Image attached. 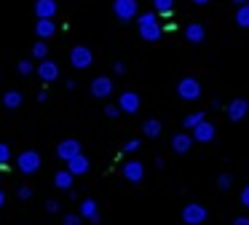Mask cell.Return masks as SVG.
Listing matches in <instances>:
<instances>
[{
    "instance_id": "obj_1",
    "label": "cell",
    "mask_w": 249,
    "mask_h": 225,
    "mask_svg": "<svg viewBox=\"0 0 249 225\" xmlns=\"http://www.w3.org/2000/svg\"><path fill=\"white\" fill-rule=\"evenodd\" d=\"M40 166H43V158L38 150H22L17 155V169L22 174H35V171H40Z\"/></svg>"
},
{
    "instance_id": "obj_2",
    "label": "cell",
    "mask_w": 249,
    "mask_h": 225,
    "mask_svg": "<svg viewBox=\"0 0 249 225\" xmlns=\"http://www.w3.org/2000/svg\"><path fill=\"white\" fill-rule=\"evenodd\" d=\"M140 38L142 40H158L161 38V24H158V19H156V11L153 14H140Z\"/></svg>"
},
{
    "instance_id": "obj_3",
    "label": "cell",
    "mask_w": 249,
    "mask_h": 225,
    "mask_svg": "<svg viewBox=\"0 0 249 225\" xmlns=\"http://www.w3.org/2000/svg\"><path fill=\"white\" fill-rule=\"evenodd\" d=\"M91 62H94V54H91V48H86V46H75L70 51V64L75 70H86V67H91Z\"/></svg>"
},
{
    "instance_id": "obj_4",
    "label": "cell",
    "mask_w": 249,
    "mask_h": 225,
    "mask_svg": "<svg viewBox=\"0 0 249 225\" xmlns=\"http://www.w3.org/2000/svg\"><path fill=\"white\" fill-rule=\"evenodd\" d=\"M137 0H115L113 3V11H115V16H118L121 21H129V19H134L137 16Z\"/></svg>"
},
{
    "instance_id": "obj_5",
    "label": "cell",
    "mask_w": 249,
    "mask_h": 225,
    "mask_svg": "<svg viewBox=\"0 0 249 225\" xmlns=\"http://www.w3.org/2000/svg\"><path fill=\"white\" fill-rule=\"evenodd\" d=\"M182 220L188 225H201L206 220V209L201 206V204H188V206L182 209Z\"/></svg>"
},
{
    "instance_id": "obj_6",
    "label": "cell",
    "mask_w": 249,
    "mask_h": 225,
    "mask_svg": "<svg viewBox=\"0 0 249 225\" xmlns=\"http://www.w3.org/2000/svg\"><path fill=\"white\" fill-rule=\"evenodd\" d=\"M78 153H81V142H78V139H62V142L56 145V158H62L65 164Z\"/></svg>"
},
{
    "instance_id": "obj_7",
    "label": "cell",
    "mask_w": 249,
    "mask_h": 225,
    "mask_svg": "<svg viewBox=\"0 0 249 225\" xmlns=\"http://www.w3.org/2000/svg\"><path fill=\"white\" fill-rule=\"evenodd\" d=\"M35 73L40 75V80H43V83H54V80L59 78V64L51 62V59H43V62L38 64V70H35Z\"/></svg>"
},
{
    "instance_id": "obj_8",
    "label": "cell",
    "mask_w": 249,
    "mask_h": 225,
    "mask_svg": "<svg viewBox=\"0 0 249 225\" xmlns=\"http://www.w3.org/2000/svg\"><path fill=\"white\" fill-rule=\"evenodd\" d=\"M91 94L97 96V99L110 96V94H113V80H110L107 75H97V78L91 80Z\"/></svg>"
},
{
    "instance_id": "obj_9",
    "label": "cell",
    "mask_w": 249,
    "mask_h": 225,
    "mask_svg": "<svg viewBox=\"0 0 249 225\" xmlns=\"http://www.w3.org/2000/svg\"><path fill=\"white\" fill-rule=\"evenodd\" d=\"M177 94L182 96V99H198V96H201V86H198V80H193V78H182V80H179V86H177Z\"/></svg>"
},
{
    "instance_id": "obj_10",
    "label": "cell",
    "mask_w": 249,
    "mask_h": 225,
    "mask_svg": "<svg viewBox=\"0 0 249 225\" xmlns=\"http://www.w3.org/2000/svg\"><path fill=\"white\" fill-rule=\"evenodd\" d=\"M118 107H121V112H137L140 110V94H134V91H124L121 94V99H118Z\"/></svg>"
},
{
    "instance_id": "obj_11",
    "label": "cell",
    "mask_w": 249,
    "mask_h": 225,
    "mask_svg": "<svg viewBox=\"0 0 249 225\" xmlns=\"http://www.w3.org/2000/svg\"><path fill=\"white\" fill-rule=\"evenodd\" d=\"M56 0H35V16L38 19H54L56 16Z\"/></svg>"
},
{
    "instance_id": "obj_12",
    "label": "cell",
    "mask_w": 249,
    "mask_h": 225,
    "mask_svg": "<svg viewBox=\"0 0 249 225\" xmlns=\"http://www.w3.org/2000/svg\"><path fill=\"white\" fill-rule=\"evenodd\" d=\"M124 177L129 182H140L142 177H145V166H142L140 161H126L124 164Z\"/></svg>"
},
{
    "instance_id": "obj_13",
    "label": "cell",
    "mask_w": 249,
    "mask_h": 225,
    "mask_svg": "<svg viewBox=\"0 0 249 225\" xmlns=\"http://www.w3.org/2000/svg\"><path fill=\"white\" fill-rule=\"evenodd\" d=\"M81 217L89 220V223H99V206L94 198H83L81 201Z\"/></svg>"
},
{
    "instance_id": "obj_14",
    "label": "cell",
    "mask_w": 249,
    "mask_h": 225,
    "mask_svg": "<svg viewBox=\"0 0 249 225\" xmlns=\"http://www.w3.org/2000/svg\"><path fill=\"white\" fill-rule=\"evenodd\" d=\"M89 166H91V164H89V158H86V155H83V153L72 155V158L67 161V169H70V171H72V174H75V177L86 174V171H89Z\"/></svg>"
},
{
    "instance_id": "obj_15",
    "label": "cell",
    "mask_w": 249,
    "mask_h": 225,
    "mask_svg": "<svg viewBox=\"0 0 249 225\" xmlns=\"http://www.w3.org/2000/svg\"><path fill=\"white\" fill-rule=\"evenodd\" d=\"M35 35H38L40 40H49V38H54V35H56L54 19H38V24H35Z\"/></svg>"
},
{
    "instance_id": "obj_16",
    "label": "cell",
    "mask_w": 249,
    "mask_h": 225,
    "mask_svg": "<svg viewBox=\"0 0 249 225\" xmlns=\"http://www.w3.org/2000/svg\"><path fill=\"white\" fill-rule=\"evenodd\" d=\"M22 105H24V94H22V91L11 89V91L3 94V107H6V110H17V107H22Z\"/></svg>"
},
{
    "instance_id": "obj_17",
    "label": "cell",
    "mask_w": 249,
    "mask_h": 225,
    "mask_svg": "<svg viewBox=\"0 0 249 225\" xmlns=\"http://www.w3.org/2000/svg\"><path fill=\"white\" fill-rule=\"evenodd\" d=\"M247 110H249L247 99H233L231 105H228V118H231V121H241V118L247 115Z\"/></svg>"
},
{
    "instance_id": "obj_18",
    "label": "cell",
    "mask_w": 249,
    "mask_h": 225,
    "mask_svg": "<svg viewBox=\"0 0 249 225\" xmlns=\"http://www.w3.org/2000/svg\"><path fill=\"white\" fill-rule=\"evenodd\" d=\"M193 137L198 139V142H212V139H214V126L206 123V121H201L198 126L193 129Z\"/></svg>"
},
{
    "instance_id": "obj_19",
    "label": "cell",
    "mask_w": 249,
    "mask_h": 225,
    "mask_svg": "<svg viewBox=\"0 0 249 225\" xmlns=\"http://www.w3.org/2000/svg\"><path fill=\"white\" fill-rule=\"evenodd\" d=\"M72 180H75V174H72L70 169H62V171H56V174H54V185L59 188V190H70Z\"/></svg>"
},
{
    "instance_id": "obj_20",
    "label": "cell",
    "mask_w": 249,
    "mask_h": 225,
    "mask_svg": "<svg viewBox=\"0 0 249 225\" xmlns=\"http://www.w3.org/2000/svg\"><path fill=\"white\" fill-rule=\"evenodd\" d=\"M190 145H193V137H188V134H177V137L172 139V150H174V153H188Z\"/></svg>"
},
{
    "instance_id": "obj_21",
    "label": "cell",
    "mask_w": 249,
    "mask_h": 225,
    "mask_svg": "<svg viewBox=\"0 0 249 225\" xmlns=\"http://www.w3.org/2000/svg\"><path fill=\"white\" fill-rule=\"evenodd\" d=\"M142 131H145V137H161V121H156V118H150V121H145V126H142Z\"/></svg>"
},
{
    "instance_id": "obj_22",
    "label": "cell",
    "mask_w": 249,
    "mask_h": 225,
    "mask_svg": "<svg viewBox=\"0 0 249 225\" xmlns=\"http://www.w3.org/2000/svg\"><path fill=\"white\" fill-rule=\"evenodd\" d=\"M185 35H188V40L201 43V40H204V27H201V24H190L188 30H185Z\"/></svg>"
},
{
    "instance_id": "obj_23",
    "label": "cell",
    "mask_w": 249,
    "mask_h": 225,
    "mask_svg": "<svg viewBox=\"0 0 249 225\" xmlns=\"http://www.w3.org/2000/svg\"><path fill=\"white\" fill-rule=\"evenodd\" d=\"M33 56L40 59V62H43V59H49V46H46V40H38L33 46Z\"/></svg>"
},
{
    "instance_id": "obj_24",
    "label": "cell",
    "mask_w": 249,
    "mask_h": 225,
    "mask_svg": "<svg viewBox=\"0 0 249 225\" xmlns=\"http://www.w3.org/2000/svg\"><path fill=\"white\" fill-rule=\"evenodd\" d=\"M153 5H156V14H172L174 0H153Z\"/></svg>"
},
{
    "instance_id": "obj_25",
    "label": "cell",
    "mask_w": 249,
    "mask_h": 225,
    "mask_svg": "<svg viewBox=\"0 0 249 225\" xmlns=\"http://www.w3.org/2000/svg\"><path fill=\"white\" fill-rule=\"evenodd\" d=\"M236 21H238V27H249V3H244L241 8H238Z\"/></svg>"
},
{
    "instance_id": "obj_26",
    "label": "cell",
    "mask_w": 249,
    "mask_h": 225,
    "mask_svg": "<svg viewBox=\"0 0 249 225\" xmlns=\"http://www.w3.org/2000/svg\"><path fill=\"white\" fill-rule=\"evenodd\" d=\"M201 121H204V112H193V115H188V118L182 121V126H185V129H196Z\"/></svg>"
},
{
    "instance_id": "obj_27",
    "label": "cell",
    "mask_w": 249,
    "mask_h": 225,
    "mask_svg": "<svg viewBox=\"0 0 249 225\" xmlns=\"http://www.w3.org/2000/svg\"><path fill=\"white\" fill-rule=\"evenodd\" d=\"M17 70H19V75H33V73H35L33 59H22V62L17 64Z\"/></svg>"
},
{
    "instance_id": "obj_28",
    "label": "cell",
    "mask_w": 249,
    "mask_h": 225,
    "mask_svg": "<svg viewBox=\"0 0 249 225\" xmlns=\"http://www.w3.org/2000/svg\"><path fill=\"white\" fill-rule=\"evenodd\" d=\"M8 158H11V148L6 142H0V166H6Z\"/></svg>"
},
{
    "instance_id": "obj_29",
    "label": "cell",
    "mask_w": 249,
    "mask_h": 225,
    "mask_svg": "<svg viewBox=\"0 0 249 225\" xmlns=\"http://www.w3.org/2000/svg\"><path fill=\"white\" fill-rule=\"evenodd\" d=\"M17 198H19V201H30V198H33V188H30V185H22V188L17 190Z\"/></svg>"
},
{
    "instance_id": "obj_30",
    "label": "cell",
    "mask_w": 249,
    "mask_h": 225,
    "mask_svg": "<svg viewBox=\"0 0 249 225\" xmlns=\"http://www.w3.org/2000/svg\"><path fill=\"white\" fill-rule=\"evenodd\" d=\"M231 185H233V177L231 174H220V177H217V188H220V190H228Z\"/></svg>"
},
{
    "instance_id": "obj_31",
    "label": "cell",
    "mask_w": 249,
    "mask_h": 225,
    "mask_svg": "<svg viewBox=\"0 0 249 225\" xmlns=\"http://www.w3.org/2000/svg\"><path fill=\"white\" fill-rule=\"evenodd\" d=\"M81 220H83V217H81V212H78V214H72V212H70V214H65L62 225H81Z\"/></svg>"
},
{
    "instance_id": "obj_32",
    "label": "cell",
    "mask_w": 249,
    "mask_h": 225,
    "mask_svg": "<svg viewBox=\"0 0 249 225\" xmlns=\"http://www.w3.org/2000/svg\"><path fill=\"white\" fill-rule=\"evenodd\" d=\"M59 201H56V198H49V201H46V212L49 214H59Z\"/></svg>"
},
{
    "instance_id": "obj_33",
    "label": "cell",
    "mask_w": 249,
    "mask_h": 225,
    "mask_svg": "<svg viewBox=\"0 0 249 225\" xmlns=\"http://www.w3.org/2000/svg\"><path fill=\"white\" fill-rule=\"evenodd\" d=\"M105 115H107V118H118L121 115V107L118 105H107V107H105Z\"/></svg>"
},
{
    "instance_id": "obj_34",
    "label": "cell",
    "mask_w": 249,
    "mask_h": 225,
    "mask_svg": "<svg viewBox=\"0 0 249 225\" xmlns=\"http://www.w3.org/2000/svg\"><path fill=\"white\" fill-rule=\"evenodd\" d=\"M137 148H140V139H131V142H126V153H134Z\"/></svg>"
},
{
    "instance_id": "obj_35",
    "label": "cell",
    "mask_w": 249,
    "mask_h": 225,
    "mask_svg": "<svg viewBox=\"0 0 249 225\" xmlns=\"http://www.w3.org/2000/svg\"><path fill=\"white\" fill-rule=\"evenodd\" d=\"M113 73L124 75V73H126V64H124V62H115V64H113Z\"/></svg>"
},
{
    "instance_id": "obj_36",
    "label": "cell",
    "mask_w": 249,
    "mask_h": 225,
    "mask_svg": "<svg viewBox=\"0 0 249 225\" xmlns=\"http://www.w3.org/2000/svg\"><path fill=\"white\" fill-rule=\"evenodd\" d=\"M241 204H244V206H249V185L241 190Z\"/></svg>"
},
{
    "instance_id": "obj_37",
    "label": "cell",
    "mask_w": 249,
    "mask_h": 225,
    "mask_svg": "<svg viewBox=\"0 0 249 225\" xmlns=\"http://www.w3.org/2000/svg\"><path fill=\"white\" fill-rule=\"evenodd\" d=\"M38 102H40V105H46V102H49V91H38Z\"/></svg>"
},
{
    "instance_id": "obj_38",
    "label": "cell",
    "mask_w": 249,
    "mask_h": 225,
    "mask_svg": "<svg viewBox=\"0 0 249 225\" xmlns=\"http://www.w3.org/2000/svg\"><path fill=\"white\" fill-rule=\"evenodd\" d=\"M233 225H249V217H238V220H233Z\"/></svg>"
},
{
    "instance_id": "obj_39",
    "label": "cell",
    "mask_w": 249,
    "mask_h": 225,
    "mask_svg": "<svg viewBox=\"0 0 249 225\" xmlns=\"http://www.w3.org/2000/svg\"><path fill=\"white\" fill-rule=\"evenodd\" d=\"M6 206V190H0V209Z\"/></svg>"
},
{
    "instance_id": "obj_40",
    "label": "cell",
    "mask_w": 249,
    "mask_h": 225,
    "mask_svg": "<svg viewBox=\"0 0 249 225\" xmlns=\"http://www.w3.org/2000/svg\"><path fill=\"white\" fill-rule=\"evenodd\" d=\"M196 5H204V3H209V0H193Z\"/></svg>"
},
{
    "instance_id": "obj_41",
    "label": "cell",
    "mask_w": 249,
    "mask_h": 225,
    "mask_svg": "<svg viewBox=\"0 0 249 225\" xmlns=\"http://www.w3.org/2000/svg\"><path fill=\"white\" fill-rule=\"evenodd\" d=\"M236 3H238V5H244V3H247V0H236Z\"/></svg>"
}]
</instances>
